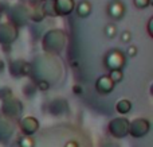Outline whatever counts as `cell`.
I'll return each mask as SVG.
<instances>
[{
  "mask_svg": "<svg viewBox=\"0 0 153 147\" xmlns=\"http://www.w3.org/2000/svg\"><path fill=\"white\" fill-rule=\"evenodd\" d=\"M12 96V89L10 86H1L0 88V100H7L8 97Z\"/></svg>",
  "mask_w": 153,
  "mask_h": 147,
  "instance_id": "44dd1931",
  "label": "cell"
},
{
  "mask_svg": "<svg viewBox=\"0 0 153 147\" xmlns=\"http://www.w3.org/2000/svg\"><path fill=\"white\" fill-rule=\"evenodd\" d=\"M125 14V5L120 0H111L108 4V15L114 20H120L124 18Z\"/></svg>",
  "mask_w": 153,
  "mask_h": 147,
  "instance_id": "5bb4252c",
  "label": "cell"
},
{
  "mask_svg": "<svg viewBox=\"0 0 153 147\" xmlns=\"http://www.w3.org/2000/svg\"><path fill=\"white\" fill-rule=\"evenodd\" d=\"M15 132V123L12 119L0 115V145H7Z\"/></svg>",
  "mask_w": 153,
  "mask_h": 147,
  "instance_id": "9c48e42d",
  "label": "cell"
},
{
  "mask_svg": "<svg viewBox=\"0 0 153 147\" xmlns=\"http://www.w3.org/2000/svg\"><path fill=\"white\" fill-rule=\"evenodd\" d=\"M121 42H124V43H129L130 40H132V32L130 31H124V32H121Z\"/></svg>",
  "mask_w": 153,
  "mask_h": 147,
  "instance_id": "cb8c5ba5",
  "label": "cell"
},
{
  "mask_svg": "<svg viewBox=\"0 0 153 147\" xmlns=\"http://www.w3.org/2000/svg\"><path fill=\"white\" fill-rule=\"evenodd\" d=\"M105 35L108 38H110V39H113V38L117 35L116 26H114V24H108V26L105 27Z\"/></svg>",
  "mask_w": 153,
  "mask_h": 147,
  "instance_id": "7402d4cb",
  "label": "cell"
},
{
  "mask_svg": "<svg viewBox=\"0 0 153 147\" xmlns=\"http://www.w3.org/2000/svg\"><path fill=\"white\" fill-rule=\"evenodd\" d=\"M1 46H3V49H4L5 53H10V50H11V45H1Z\"/></svg>",
  "mask_w": 153,
  "mask_h": 147,
  "instance_id": "f546056e",
  "label": "cell"
},
{
  "mask_svg": "<svg viewBox=\"0 0 153 147\" xmlns=\"http://www.w3.org/2000/svg\"><path fill=\"white\" fill-rule=\"evenodd\" d=\"M74 0H54V10L56 16H67L75 10Z\"/></svg>",
  "mask_w": 153,
  "mask_h": 147,
  "instance_id": "7c38bea8",
  "label": "cell"
},
{
  "mask_svg": "<svg viewBox=\"0 0 153 147\" xmlns=\"http://www.w3.org/2000/svg\"><path fill=\"white\" fill-rule=\"evenodd\" d=\"M18 146L19 147H35V140L30 135H23L18 139Z\"/></svg>",
  "mask_w": 153,
  "mask_h": 147,
  "instance_id": "ac0fdd59",
  "label": "cell"
},
{
  "mask_svg": "<svg viewBox=\"0 0 153 147\" xmlns=\"http://www.w3.org/2000/svg\"><path fill=\"white\" fill-rule=\"evenodd\" d=\"M36 85V88L39 89V91H47L48 88H50V85H48L47 82H38V84H35Z\"/></svg>",
  "mask_w": 153,
  "mask_h": 147,
  "instance_id": "4316f807",
  "label": "cell"
},
{
  "mask_svg": "<svg viewBox=\"0 0 153 147\" xmlns=\"http://www.w3.org/2000/svg\"><path fill=\"white\" fill-rule=\"evenodd\" d=\"M30 18H31V7H28L24 3H18L8 8V19L16 27L27 24Z\"/></svg>",
  "mask_w": 153,
  "mask_h": 147,
  "instance_id": "3957f363",
  "label": "cell"
},
{
  "mask_svg": "<svg viewBox=\"0 0 153 147\" xmlns=\"http://www.w3.org/2000/svg\"><path fill=\"white\" fill-rule=\"evenodd\" d=\"M10 73L12 77H24L30 73V64L24 59H12L10 62Z\"/></svg>",
  "mask_w": 153,
  "mask_h": 147,
  "instance_id": "8fae6325",
  "label": "cell"
},
{
  "mask_svg": "<svg viewBox=\"0 0 153 147\" xmlns=\"http://www.w3.org/2000/svg\"><path fill=\"white\" fill-rule=\"evenodd\" d=\"M4 70V61L3 59H0V73Z\"/></svg>",
  "mask_w": 153,
  "mask_h": 147,
  "instance_id": "4dcf8cb0",
  "label": "cell"
},
{
  "mask_svg": "<svg viewBox=\"0 0 153 147\" xmlns=\"http://www.w3.org/2000/svg\"><path fill=\"white\" fill-rule=\"evenodd\" d=\"M109 77L111 78V81H113L114 84H117L124 80V73H122V70H111V72L109 73Z\"/></svg>",
  "mask_w": 153,
  "mask_h": 147,
  "instance_id": "ffe728a7",
  "label": "cell"
},
{
  "mask_svg": "<svg viewBox=\"0 0 153 147\" xmlns=\"http://www.w3.org/2000/svg\"><path fill=\"white\" fill-rule=\"evenodd\" d=\"M91 12V3L87 2V0H82V2L78 3L76 5V14L81 18H87Z\"/></svg>",
  "mask_w": 153,
  "mask_h": 147,
  "instance_id": "9a60e30c",
  "label": "cell"
},
{
  "mask_svg": "<svg viewBox=\"0 0 153 147\" xmlns=\"http://www.w3.org/2000/svg\"><path fill=\"white\" fill-rule=\"evenodd\" d=\"M43 15L45 16H56L55 15V10H54V0H47L43 3V5L40 7Z\"/></svg>",
  "mask_w": 153,
  "mask_h": 147,
  "instance_id": "e0dca14e",
  "label": "cell"
},
{
  "mask_svg": "<svg viewBox=\"0 0 153 147\" xmlns=\"http://www.w3.org/2000/svg\"><path fill=\"white\" fill-rule=\"evenodd\" d=\"M109 134L116 139H122L129 134V120L126 118H114L109 122Z\"/></svg>",
  "mask_w": 153,
  "mask_h": 147,
  "instance_id": "8992f818",
  "label": "cell"
},
{
  "mask_svg": "<svg viewBox=\"0 0 153 147\" xmlns=\"http://www.w3.org/2000/svg\"><path fill=\"white\" fill-rule=\"evenodd\" d=\"M125 62H126V57L118 49H110L106 53L105 58H103V65L105 68L111 72V70H122Z\"/></svg>",
  "mask_w": 153,
  "mask_h": 147,
  "instance_id": "277c9868",
  "label": "cell"
},
{
  "mask_svg": "<svg viewBox=\"0 0 153 147\" xmlns=\"http://www.w3.org/2000/svg\"><path fill=\"white\" fill-rule=\"evenodd\" d=\"M149 130H151L149 122L146 119L137 118L133 119L132 122H129V134L128 135H130L133 138H143L148 134Z\"/></svg>",
  "mask_w": 153,
  "mask_h": 147,
  "instance_id": "ba28073f",
  "label": "cell"
},
{
  "mask_svg": "<svg viewBox=\"0 0 153 147\" xmlns=\"http://www.w3.org/2000/svg\"><path fill=\"white\" fill-rule=\"evenodd\" d=\"M130 110H132V103L128 99H121L117 101L116 104V111L121 115H125V113H129Z\"/></svg>",
  "mask_w": 153,
  "mask_h": 147,
  "instance_id": "2e32d148",
  "label": "cell"
},
{
  "mask_svg": "<svg viewBox=\"0 0 153 147\" xmlns=\"http://www.w3.org/2000/svg\"><path fill=\"white\" fill-rule=\"evenodd\" d=\"M146 30H148V34H149V37L153 38V18L149 19V22H148V26H146Z\"/></svg>",
  "mask_w": 153,
  "mask_h": 147,
  "instance_id": "484cf974",
  "label": "cell"
},
{
  "mask_svg": "<svg viewBox=\"0 0 153 147\" xmlns=\"http://www.w3.org/2000/svg\"><path fill=\"white\" fill-rule=\"evenodd\" d=\"M19 35V30L10 20L0 22V45H12Z\"/></svg>",
  "mask_w": 153,
  "mask_h": 147,
  "instance_id": "52a82bcc",
  "label": "cell"
},
{
  "mask_svg": "<svg viewBox=\"0 0 153 147\" xmlns=\"http://www.w3.org/2000/svg\"><path fill=\"white\" fill-rule=\"evenodd\" d=\"M73 92H74L75 94H81V93H82V86L78 85V84L73 85Z\"/></svg>",
  "mask_w": 153,
  "mask_h": 147,
  "instance_id": "83f0119b",
  "label": "cell"
},
{
  "mask_svg": "<svg viewBox=\"0 0 153 147\" xmlns=\"http://www.w3.org/2000/svg\"><path fill=\"white\" fill-rule=\"evenodd\" d=\"M28 76L35 84L47 82L48 85H53L63 76V65L56 56L40 53L34 57L32 62H30Z\"/></svg>",
  "mask_w": 153,
  "mask_h": 147,
  "instance_id": "6da1fadb",
  "label": "cell"
},
{
  "mask_svg": "<svg viewBox=\"0 0 153 147\" xmlns=\"http://www.w3.org/2000/svg\"><path fill=\"white\" fill-rule=\"evenodd\" d=\"M114 85L116 84L111 81L109 74H103L101 77H98L97 81H95V91L100 94H109L114 89Z\"/></svg>",
  "mask_w": 153,
  "mask_h": 147,
  "instance_id": "4fadbf2b",
  "label": "cell"
},
{
  "mask_svg": "<svg viewBox=\"0 0 153 147\" xmlns=\"http://www.w3.org/2000/svg\"><path fill=\"white\" fill-rule=\"evenodd\" d=\"M65 147H79V143L75 140H69V142H66Z\"/></svg>",
  "mask_w": 153,
  "mask_h": 147,
  "instance_id": "f1b7e54d",
  "label": "cell"
},
{
  "mask_svg": "<svg viewBox=\"0 0 153 147\" xmlns=\"http://www.w3.org/2000/svg\"><path fill=\"white\" fill-rule=\"evenodd\" d=\"M66 43H67V35L63 30H61V28L48 30L43 35V39H42L43 53L58 56L66 47Z\"/></svg>",
  "mask_w": 153,
  "mask_h": 147,
  "instance_id": "7a4b0ae2",
  "label": "cell"
},
{
  "mask_svg": "<svg viewBox=\"0 0 153 147\" xmlns=\"http://www.w3.org/2000/svg\"><path fill=\"white\" fill-rule=\"evenodd\" d=\"M126 56L128 57H136L137 56V47L136 46H129V47L126 49Z\"/></svg>",
  "mask_w": 153,
  "mask_h": 147,
  "instance_id": "d4e9b609",
  "label": "cell"
},
{
  "mask_svg": "<svg viewBox=\"0 0 153 147\" xmlns=\"http://www.w3.org/2000/svg\"><path fill=\"white\" fill-rule=\"evenodd\" d=\"M133 4H134L136 8H138V10H144V8L151 5V0H133Z\"/></svg>",
  "mask_w": 153,
  "mask_h": 147,
  "instance_id": "603a6c76",
  "label": "cell"
},
{
  "mask_svg": "<svg viewBox=\"0 0 153 147\" xmlns=\"http://www.w3.org/2000/svg\"><path fill=\"white\" fill-rule=\"evenodd\" d=\"M18 124H19L20 131L23 132V135H30V136H32V135L39 130V122H38V119H35L34 116H24V118H22L20 120H19Z\"/></svg>",
  "mask_w": 153,
  "mask_h": 147,
  "instance_id": "30bf717a",
  "label": "cell"
},
{
  "mask_svg": "<svg viewBox=\"0 0 153 147\" xmlns=\"http://www.w3.org/2000/svg\"><path fill=\"white\" fill-rule=\"evenodd\" d=\"M40 2H47V0H40Z\"/></svg>",
  "mask_w": 153,
  "mask_h": 147,
  "instance_id": "1f68e13d",
  "label": "cell"
},
{
  "mask_svg": "<svg viewBox=\"0 0 153 147\" xmlns=\"http://www.w3.org/2000/svg\"><path fill=\"white\" fill-rule=\"evenodd\" d=\"M43 19H45V15H43L42 10H40V7H31V18H30V20H34V22H42Z\"/></svg>",
  "mask_w": 153,
  "mask_h": 147,
  "instance_id": "d6986e66",
  "label": "cell"
},
{
  "mask_svg": "<svg viewBox=\"0 0 153 147\" xmlns=\"http://www.w3.org/2000/svg\"><path fill=\"white\" fill-rule=\"evenodd\" d=\"M23 110H24L23 103L13 96L8 97L7 100H3L1 103V112H3L1 115L7 116V118L12 119V120L20 118L22 113H23Z\"/></svg>",
  "mask_w": 153,
  "mask_h": 147,
  "instance_id": "5b68a950",
  "label": "cell"
}]
</instances>
